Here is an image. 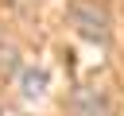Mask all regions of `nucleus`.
Here are the masks:
<instances>
[{
    "label": "nucleus",
    "mask_w": 124,
    "mask_h": 116,
    "mask_svg": "<svg viewBox=\"0 0 124 116\" xmlns=\"http://www.w3.org/2000/svg\"><path fill=\"white\" fill-rule=\"evenodd\" d=\"M70 19H74V27L85 35V39H93V43H108V15H105V8L101 4H93V0H74V8H70Z\"/></svg>",
    "instance_id": "obj_1"
}]
</instances>
